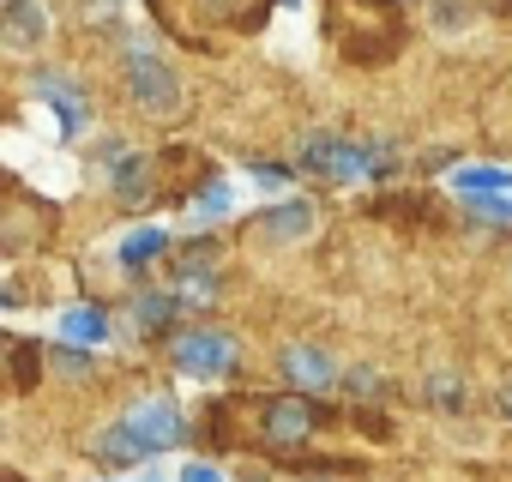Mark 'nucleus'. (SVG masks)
<instances>
[{"mask_svg": "<svg viewBox=\"0 0 512 482\" xmlns=\"http://www.w3.org/2000/svg\"><path fill=\"white\" fill-rule=\"evenodd\" d=\"M121 79H127V97H133L139 115H151V121L181 115V73L151 43H127L121 49Z\"/></svg>", "mask_w": 512, "mask_h": 482, "instance_id": "nucleus-1", "label": "nucleus"}, {"mask_svg": "<svg viewBox=\"0 0 512 482\" xmlns=\"http://www.w3.org/2000/svg\"><path fill=\"white\" fill-rule=\"evenodd\" d=\"M49 223H55V211L31 187H19L13 175H0V254L37 248V241L49 235Z\"/></svg>", "mask_w": 512, "mask_h": 482, "instance_id": "nucleus-2", "label": "nucleus"}, {"mask_svg": "<svg viewBox=\"0 0 512 482\" xmlns=\"http://www.w3.org/2000/svg\"><path fill=\"white\" fill-rule=\"evenodd\" d=\"M302 163L314 169V175H326V181H362V175H374V169H386L392 157H374V151H362V145H350V139H338V133H314L308 145H302Z\"/></svg>", "mask_w": 512, "mask_h": 482, "instance_id": "nucleus-3", "label": "nucleus"}, {"mask_svg": "<svg viewBox=\"0 0 512 482\" xmlns=\"http://www.w3.org/2000/svg\"><path fill=\"white\" fill-rule=\"evenodd\" d=\"M169 362L181 374H193V380H223L235 368V338L229 332H181L175 350H169Z\"/></svg>", "mask_w": 512, "mask_h": 482, "instance_id": "nucleus-4", "label": "nucleus"}, {"mask_svg": "<svg viewBox=\"0 0 512 482\" xmlns=\"http://www.w3.org/2000/svg\"><path fill=\"white\" fill-rule=\"evenodd\" d=\"M320 229V211L308 205V199H278L272 211H260L253 217V241H266V248H296V241H308Z\"/></svg>", "mask_w": 512, "mask_h": 482, "instance_id": "nucleus-5", "label": "nucleus"}, {"mask_svg": "<svg viewBox=\"0 0 512 482\" xmlns=\"http://www.w3.org/2000/svg\"><path fill=\"white\" fill-rule=\"evenodd\" d=\"M121 422L133 428V440H139L145 452H169V446L187 434V422H181L175 398H139V404H127V416H121Z\"/></svg>", "mask_w": 512, "mask_h": 482, "instance_id": "nucleus-6", "label": "nucleus"}, {"mask_svg": "<svg viewBox=\"0 0 512 482\" xmlns=\"http://www.w3.org/2000/svg\"><path fill=\"white\" fill-rule=\"evenodd\" d=\"M31 91L55 109V127H61V139H79L85 127H91V103H85V91L67 79V73H37L31 79Z\"/></svg>", "mask_w": 512, "mask_h": 482, "instance_id": "nucleus-7", "label": "nucleus"}, {"mask_svg": "<svg viewBox=\"0 0 512 482\" xmlns=\"http://www.w3.org/2000/svg\"><path fill=\"white\" fill-rule=\"evenodd\" d=\"M43 43H49V13H43V0H7V7H0V49L37 55Z\"/></svg>", "mask_w": 512, "mask_h": 482, "instance_id": "nucleus-8", "label": "nucleus"}, {"mask_svg": "<svg viewBox=\"0 0 512 482\" xmlns=\"http://www.w3.org/2000/svg\"><path fill=\"white\" fill-rule=\"evenodd\" d=\"M278 368L290 374V386H332V380H338V362H332L320 344H290V350L278 356Z\"/></svg>", "mask_w": 512, "mask_h": 482, "instance_id": "nucleus-9", "label": "nucleus"}, {"mask_svg": "<svg viewBox=\"0 0 512 482\" xmlns=\"http://www.w3.org/2000/svg\"><path fill=\"white\" fill-rule=\"evenodd\" d=\"M260 428H266L272 440L296 446V440H308V428H314V410H308L302 398H272V404L260 410Z\"/></svg>", "mask_w": 512, "mask_h": 482, "instance_id": "nucleus-10", "label": "nucleus"}, {"mask_svg": "<svg viewBox=\"0 0 512 482\" xmlns=\"http://www.w3.org/2000/svg\"><path fill=\"white\" fill-rule=\"evenodd\" d=\"M446 187L458 199H470V193H512V169H500V163H458L446 175Z\"/></svg>", "mask_w": 512, "mask_h": 482, "instance_id": "nucleus-11", "label": "nucleus"}, {"mask_svg": "<svg viewBox=\"0 0 512 482\" xmlns=\"http://www.w3.org/2000/svg\"><path fill=\"white\" fill-rule=\"evenodd\" d=\"M163 248H169V229L145 223V229H127V235L115 241V260H121L127 272H139V266H151V260H157Z\"/></svg>", "mask_w": 512, "mask_h": 482, "instance_id": "nucleus-12", "label": "nucleus"}, {"mask_svg": "<svg viewBox=\"0 0 512 482\" xmlns=\"http://www.w3.org/2000/svg\"><path fill=\"white\" fill-rule=\"evenodd\" d=\"M55 332H61V344H85V350H97V344L109 338V320H103L97 308H61Z\"/></svg>", "mask_w": 512, "mask_h": 482, "instance_id": "nucleus-13", "label": "nucleus"}, {"mask_svg": "<svg viewBox=\"0 0 512 482\" xmlns=\"http://www.w3.org/2000/svg\"><path fill=\"white\" fill-rule=\"evenodd\" d=\"M91 452H97L103 464H139V458H151V452L133 440V428H127V422H109V428L91 440Z\"/></svg>", "mask_w": 512, "mask_h": 482, "instance_id": "nucleus-14", "label": "nucleus"}, {"mask_svg": "<svg viewBox=\"0 0 512 482\" xmlns=\"http://www.w3.org/2000/svg\"><path fill=\"white\" fill-rule=\"evenodd\" d=\"M31 368H37V350L0 332V386H31Z\"/></svg>", "mask_w": 512, "mask_h": 482, "instance_id": "nucleus-15", "label": "nucleus"}, {"mask_svg": "<svg viewBox=\"0 0 512 482\" xmlns=\"http://www.w3.org/2000/svg\"><path fill=\"white\" fill-rule=\"evenodd\" d=\"M229 211H235V187L217 175V181L193 199V211H187V217H193V223H217V217H229Z\"/></svg>", "mask_w": 512, "mask_h": 482, "instance_id": "nucleus-16", "label": "nucleus"}, {"mask_svg": "<svg viewBox=\"0 0 512 482\" xmlns=\"http://www.w3.org/2000/svg\"><path fill=\"white\" fill-rule=\"evenodd\" d=\"M49 362H55V374H61V380H85V374L97 368V356H91L85 344H55V350H49Z\"/></svg>", "mask_w": 512, "mask_h": 482, "instance_id": "nucleus-17", "label": "nucleus"}, {"mask_svg": "<svg viewBox=\"0 0 512 482\" xmlns=\"http://www.w3.org/2000/svg\"><path fill=\"white\" fill-rule=\"evenodd\" d=\"M175 308H181V302H175L169 290H163V296H139V302H133V320H139V326H163Z\"/></svg>", "mask_w": 512, "mask_h": 482, "instance_id": "nucleus-18", "label": "nucleus"}, {"mask_svg": "<svg viewBox=\"0 0 512 482\" xmlns=\"http://www.w3.org/2000/svg\"><path fill=\"white\" fill-rule=\"evenodd\" d=\"M464 205L476 217H488V223H512V193H470Z\"/></svg>", "mask_w": 512, "mask_h": 482, "instance_id": "nucleus-19", "label": "nucleus"}, {"mask_svg": "<svg viewBox=\"0 0 512 482\" xmlns=\"http://www.w3.org/2000/svg\"><path fill=\"white\" fill-rule=\"evenodd\" d=\"M175 482H229V476H223L211 458H187V464L175 470Z\"/></svg>", "mask_w": 512, "mask_h": 482, "instance_id": "nucleus-20", "label": "nucleus"}, {"mask_svg": "<svg viewBox=\"0 0 512 482\" xmlns=\"http://www.w3.org/2000/svg\"><path fill=\"white\" fill-rule=\"evenodd\" d=\"M350 392H356V398H374V392H380V374H374V368H350Z\"/></svg>", "mask_w": 512, "mask_h": 482, "instance_id": "nucleus-21", "label": "nucleus"}, {"mask_svg": "<svg viewBox=\"0 0 512 482\" xmlns=\"http://www.w3.org/2000/svg\"><path fill=\"white\" fill-rule=\"evenodd\" d=\"M133 482H169V476H163V470L151 464V470H145V476H133Z\"/></svg>", "mask_w": 512, "mask_h": 482, "instance_id": "nucleus-22", "label": "nucleus"}, {"mask_svg": "<svg viewBox=\"0 0 512 482\" xmlns=\"http://www.w3.org/2000/svg\"><path fill=\"white\" fill-rule=\"evenodd\" d=\"M115 482H121V476H115Z\"/></svg>", "mask_w": 512, "mask_h": 482, "instance_id": "nucleus-23", "label": "nucleus"}]
</instances>
